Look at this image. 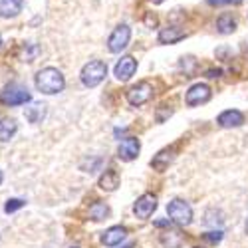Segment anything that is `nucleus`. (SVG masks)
<instances>
[{"label": "nucleus", "mask_w": 248, "mask_h": 248, "mask_svg": "<svg viewBox=\"0 0 248 248\" xmlns=\"http://www.w3.org/2000/svg\"><path fill=\"white\" fill-rule=\"evenodd\" d=\"M90 217H92L93 220H106V218L109 217V206H108L106 202H101V201L93 202V204L90 206Z\"/></svg>", "instance_id": "nucleus-19"}, {"label": "nucleus", "mask_w": 248, "mask_h": 248, "mask_svg": "<svg viewBox=\"0 0 248 248\" xmlns=\"http://www.w3.org/2000/svg\"><path fill=\"white\" fill-rule=\"evenodd\" d=\"M246 234H248V218H246Z\"/></svg>", "instance_id": "nucleus-26"}, {"label": "nucleus", "mask_w": 248, "mask_h": 248, "mask_svg": "<svg viewBox=\"0 0 248 248\" xmlns=\"http://www.w3.org/2000/svg\"><path fill=\"white\" fill-rule=\"evenodd\" d=\"M30 99H32L30 92L20 84H10L0 92V101H2L4 106H24Z\"/></svg>", "instance_id": "nucleus-3"}, {"label": "nucleus", "mask_w": 248, "mask_h": 248, "mask_svg": "<svg viewBox=\"0 0 248 248\" xmlns=\"http://www.w3.org/2000/svg\"><path fill=\"white\" fill-rule=\"evenodd\" d=\"M211 99V88L206 84H197L187 92V103L189 106H201Z\"/></svg>", "instance_id": "nucleus-9"}, {"label": "nucleus", "mask_w": 248, "mask_h": 248, "mask_svg": "<svg viewBox=\"0 0 248 248\" xmlns=\"http://www.w3.org/2000/svg\"><path fill=\"white\" fill-rule=\"evenodd\" d=\"M16 131H18V125H16L14 119L0 121V141H10Z\"/></svg>", "instance_id": "nucleus-18"}, {"label": "nucleus", "mask_w": 248, "mask_h": 248, "mask_svg": "<svg viewBox=\"0 0 248 248\" xmlns=\"http://www.w3.org/2000/svg\"><path fill=\"white\" fill-rule=\"evenodd\" d=\"M137 70V62L133 56H123L119 62H117V66H115V78L119 81H127Z\"/></svg>", "instance_id": "nucleus-8"}, {"label": "nucleus", "mask_w": 248, "mask_h": 248, "mask_svg": "<svg viewBox=\"0 0 248 248\" xmlns=\"http://www.w3.org/2000/svg\"><path fill=\"white\" fill-rule=\"evenodd\" d=\"M217 30L220 34H232L236 30V20L232 18V14H222L217 20Z\"/></svg>", "instance_id": "nucleus-17"}, {"label": "nucleus", "mask_w": 248, "mask_h": 248, "mask_svg": "<svg viewBox=\"0 0 248 248\" xmlns=\"http://www.w3.org/2000/svg\"><path fill=\"white\" fill-rule=\"evenodd\" d=\"M0 183H2V173H0Z\"/></svg>", "instance_id": "nucleus-28"}, {"label": "nucleus", "mask_w": 248, "mask_h": 248, "mask_svg": "<svg viewBox=\"0 0 248 248\" xmlns=\"http://www.w3.org/2000/svg\"><path fill=\"white\" fill-rule=\"evenodd\" d=\"M153 2H155V4H159V2H163V0H153Z\"/></svg>", "instance_id": "nucleus-25"}, {"label": "nucleus", "mask_w": 248, "mask_h": 248, "mask_svg": "<svg viewBox=\"0 0 248 248\" xmlns=\"http://www.w3.org/2000/svg\"><path fill=\"white\" fill-rule=\"evenodd\" d=\"M22 6L24 0H0V18H16Z\"/></svg>", "instance_id": "nucleus-12"}, {"label": "nucleus", "mask_w": 248, "mask_h": 248, "mask_svg": "<svg viewBox=\"0 0 248 248\" xmlns=\"http://www.w3.org/2000/svg\"><path fill=\"white\" fill-rule=\"evenodd\" d=\"M24 206V201H20V199H8L6 204H4V213H16L18 209H22Z\"/></svg>", "instance_id": "nucleus-20"}, {"label": "nucleus", "mask_w": 248, "mask_h": 248, "mask_svg": "<svg viewBox=\"0 0 248 248\" xmlns=\"http://www.w3.org/2000/svg\"><path fill=\"white\" fill-rule=\"evenodd\" d=\"M238 2H242V0H231V4H238Z\"/></svg>", "instance_id": "nucleus-24"}, {"label": "nucleus", "mask_w": 248, "mask_h": 248, "mask_svg": "<svg viewBox=\"0 0 248 248\" xmlns=\"http://www.w3.org/2000/svg\"><path fill=\"white\" fill-rule=\"evenodd\" d=\"M36 88L38 92H42L46 95H54L60 93L62 90L66 88V79L64 74L56 68H44L36 74Z\"/></svg>", "instance_id": "nucleus-1"}, {"label": "nucleus", "mask_w": 248, "mask_h": 248, "mask_svg": "<svg viewBox=\"0 0 248 248\" xmlns=\"http://www.w3.org/2000/svg\"><path fill=\"white\" fill-rule=\"evenodd\" d=\"M167 213H169L171 220L175 224H179V226H187L193 220V209H191V204L181 201V199H175V201L169 202Z\"/></svg>", "instance_id": "nucleus-4"}, {"label": "nucleus", "mask_w": 248, "mask_h": 248, "mask_svg": "<svg viewBox=\"0 0 248 248\" xmlns=\"http://www.w3.org/2000/svg\"><path fill=\"white\" fill-rule=\"evenodd\" d=\"M151 97H153V88L149 81H141V84L133 86L127 92V101L131 106H143V103H147Z\"/></svg>", "instance_id": "nucleus-6"}, {"label": "nucleus", "mask_w": 248, "mask_h": 248, "mask_svg": "<svg viewBox=\"0 0 248 248\" xmlns=\"http://www.w3.org/2000/svg\"><path fill=\"white\" fill-rule=\"evenodd\" d=\"M106 76H108V66L103 64L101 60H92V62H88V64L81 68V74H79L81 84H84L86 88H95V86H99L101 81L106 79Z\"/></svg>", "instance_id": "nucleus-2"}, {"label": "nucleus", "mask_w": 248, "mask_h": 248, "mask_svg": "<svg viewBox=\"0 0 248 248\" xmlns=\"http://www.w3.org/2000/svg\"><path fill=\"white\" fill-rule=\"evenodd\" d=\"M125 236H127V231L123 229V226H111V229H108L101 234V242L106 246H117V244H121V240Z\"/></svg>", "instance_id": "nucleus-11"}, {"label": "nucleus", "mask_w": 248, "mask_h": 248, "mask_svg": "<svg viewBox=\"0 0 248 248\" xmlns=\"http://www.w3.org/2000/svg\"><path fill=\"white\" fill-rule=\"evenodd\" d=\"M155 209H157V197L151 193H145L137 199V202L133 206V213L137 218H149Z\"/></svg>", "instance_id": "nucleus-7"}, {"label": "nucleus", "mask_w": 248, "mask_h": 248, "mask_svg": "<svg viewBox=\"0 0 248 248\" xmlns=\"http://www.w3.org/2000/svg\"><path fill=\"white\" fill-rule=\"evenodd\" d=\"M0 44H2V40H0Z\"/></svg>", "instance_id": "nucleus-29"}, {"label": "nucleus", "mask_w": 248, "mask_h": 248, "mask_svg": "<svg viewBox=\"0 0 248 248\" xmlns=\"http://www.w3.org/2000/svg\"><path fill=\"white\" fill-rule=\"evenodd\" d=\"M195 248H199V246H195Z\"/></svg>", "instance_id": "nucleus-30"}, {"label": "nucleus", "mask_w": 248, "mask_h": 248, "mask_svg": "<svg viewBox=\"0 0 248 248\" xmlns=\"http://www.w3.org/2000/svg\"><path fill=\"white\" fill-rule=\"evenodd\" d=\"M211 6H222V4H231V0H206Z\"/></svg>", "instance_id": "nucleus-22"}, {"label": "nucleus", "mask_w": 248, "mask_h": 248, "mask_svg": "<svg viewBox=\"0 0 248 248\" xmlns=\"http://www.w3.org/2000/svg\"><path fill=\"white\" fill-rule=\"evenodd\" d=\"M123 248H131V244H127V246H123Z\"/></svg>", "instance_id": "nucleus-27"}, {"label": "nucleus", "mask_w": 248, "mask_h": 248, "mask_svg": "<svg viewBox=\"0 0 248 248\" xmlns=\"http://www.w3.org/2000/svg\"><path fill=\"white\" fill-rule=\"evenodd\" d=\"M24 117L30 123H40L46 117V106H44V103H34V106L24 109Z\"/></svg>", "instance_id": "nucleus-16"}, {"label": "nucleus", "mask_w": 248, "mask_h": 248, "mask_svg": "<svg viewBox=\"0 0 248 248\" xmlns=\"http://www.w3.org/2000/svg\"><path fill=\"white\" fill-rule=\"evenodd\" d=\"M139 149H141L139 139L127 137V139H123V141L119 143L117 153H119V159H123V161H133V159L139 155Z\"/></svg>", "instance_id": "nucleus-10"}, {"label": "nucleus", "mask_w": 248, "mask_h": 248, "mask_svg": "<svg viewBox=\"0 0 248 248\" xmlns=\"http://www.w3.org/2000/svg\"><path fill=\"white\" fill-rule=\"evenodd\" d=\"M129 38H131V30H129V26L119 24V26L111 32V36H109V40H108V48H109V52L119 54L123 48L129 44Z\"/></svg>", "instance_id": "nucleus-5"}, {"label": "nucleus", "mask_w": 248, "mask_h": 248, "mask_svg": "<svg viewBox=\"0 0 248 248\" xmlns=\"http://www.w3.org/2000/svg\"><path fill=\"white\" fill-rule=\"evenodd\" d=\"M119 187V173L113 169H108L99 177V189L103 191H115Z\"/></svg>", "instance_id": "nucleus-15"}, {"label": "nucleus", "mask_w": 248, "mask_h": 248, "mask_svg": "<svg viewBox=\"0 0 248 248\" xmlns=\"http://www.w3.org/2000/svg\"><path fill=\"white\" fill-rule=\"evenodd\" d=\"M244 123V115L236 109H229V111H222L218 115V125L220 127H238Z\"/></svg>", "instance_id": "nucleus-13"}, {"label": "nucleus", "mask_w": 248, "mask_h": 248, "mask_svg": "<svg viewBox=\"0 0 248 248\" xmlns=\"http://www.w3.org/2000/svg\"><path fill=\"white\" fill-rule=\"evenodd\" d=\"M38 54V46L36 44H28L26 48H24V58H26V62H34V56Z\"/></svg>", "instance_id": "nucleus-21"}, {"label": "nucleus", "mask_w": 248, "mask_h": 248, "mask_svg": "<svg viewBox=\"0 0 248 248\" xmlns=\"http://www.w3.org/2000/svg\"><path fill=\"white\" fill-rule=\"evenodd\" d=\"M185 38V32L179 26H167L159 32V42L161 44H175Z\"/></svg>", "instance_id": "nucleus-14"}, {"label": "nucleus", "mask_w": 248, "mask_h": 248, "mask_svg": "<svg viewBox=\"0 0 248 248\" xmlns=\"http://www.w3.org/2000/svg\"><path fill=\"white\" fill-rule=\"evenodd\" d=\"M209 240H220L222 238V232H209V236H206Z\"/></svg>", "instance_id": "nucleus-23"}]
</instances>
